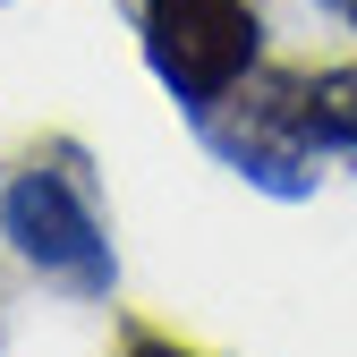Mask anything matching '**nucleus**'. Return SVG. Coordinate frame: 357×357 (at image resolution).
I'll return each instance as SVG.
<instances>
[{
    "label": "nucleus",
    "mask_w": 357,
    "mask_h": 357,
    "mask_svg": "<svg viewBox=\"0 0 357 357\" xmlns=\"http://www.w3.org/2000/svg\"><path fill=\"white\" fill-rule=\"evenodd\" d=\"M306 145L315 153H349L357 162V60L340 68H306Z\"/></svg>",
    "instance_id": "4"
},
{
    "label": "nucleus",
    "mask_w": 357,
    "mask_h": 357,
    "mask_svg": "<svg viewBox=\"0 0 357 357\" xmlns=\"http://www.w3.org/2000/svg\"><path fill=\"white\" fill-rule=\"evenodd\" d=\"M111 357H213V349H204V340H178V332H162V324H145V315H119Z\"/></svg>",
    "instance_id": "5"
},
{
    "label": "nucleus",
    "mask_w": 357,
    "mask_h": 357,
    "mask_svg": "<svg viewBox=\"0 0 357 357\" xmlns=\"http://www.w3.org/2000/svg\"><path fill=\"white\" fill-rule=\"evenodd\" d=\"M340 9H349V26H357V0H340Z\"/></svg>",
    "instance_id": "7"
},
{
    "label": "nucleus",
    "mask_w": 357,
    "mask_h": 357,
    "mask_svg": "<svg viewBox=\"0 0 357 357\" xmlns=\"http://www.w3.org/2000/svg\"><path fill=\"white\" fill-rule=\"evenodd\" d=\"M0 332H9V273H0Z\"/></svg>",
    "instance_id": "6"
},
{
    "label": "nucleus",
    "mask_w": 357,
    "mask_h": 357,
    "mask_svg": "<svg viewBox=\"0 0 357 357\" xmlns=\"http://www.w3.org/2000/svg\"><path fill=\"white\" fill-rule=\"evenodd\" d=\"M0 238L17 247L26 273L60 281L68 298H111L119 264L94 196V153L77 137H34L0 162Z\"/></svg>",
    "instance_id": "1"
},
{
    "label": "nucleus",
    "mask_w": 357,
    "mask_h": 357,
    "mask_svg": "<svg viewBox=\"0 0 357 357\" xmlns=\"http://www.w3.org/2000/svg\"><path fill=\"white\" fill-rule=\"evenodd\" d=\"M137 34H145V68L188 119L264 60L255 0H137Z\"/></svg>",
    "instance_id": "3"
},
{
    "label": "nucleus",
    "mask_w": 357,
    "mask_h": 357,
    "mask_svg": "<svg viewBox=\"0 0 357 357\" xmlns=\"http://www.w3.org/2000/svg\"><path fill=\"white\" fill-rule=\"evenodd\" d=\"M306 68L298 60H255L221 102L196 111V137L230 162L238 178L273 196H315V145H306Z\"/></svg>",
    "instance_id": "2"
},
{
    "label": "nucleus",
    "mask_w": 357,
    "mask_h": 357,
    "mask_svg": "<svg viewBox=\"0 0 357 357\" xmlns=\"http://www.w3.org/2000/svg\"><path fill=\"white\" fill-rule=\"evenodd\" d=\"M332 9H340V0H332Z\"/></svg>",
    "instance_id": "8"
}]
</instances>
